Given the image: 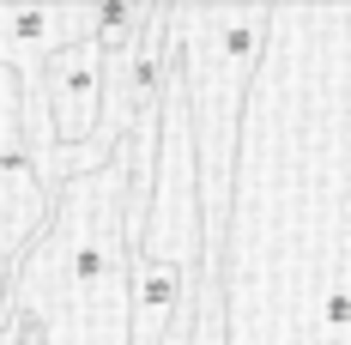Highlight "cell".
I'll list each match as a JSON object with an SVG mask.
<instances>
[{"label": "cell", "instance_id": "obj_1", "mask_svg": "<svg viewBox=\"0 0 351 345\" xmlns=\"http://www.w3.org/2000/svg\"><path fill=\"white\" fill-rule=\"evenodd\" d=\"M36 97L49 109V128H55L61 152L85 145V134L97 128V109H104V49L91 36L49 49L36 67Z\"/></svg>", "mask_w": 351, "mask_h": 345}, {"label": "cell", "instance_id": "obj_2", "mask_svg": "<svg viewBox=\"0 0 351 345\" xmlns=\"http://www.w3.org/2000/svg\"><path fill=\"white\" fill-rule=\"evenodd\" d=\"M91 36V6H6L0 12V55L6 73H25L31 79L43 67L49 49Z\"/></svg>", "mask_w": 351, "mask_h": 345}, {"label": "cell", "instance_id": "obj_3", "mask_svg": "<svg viewBox=\"0 0 351 345\" xmlns=\"http://www.w3.org/2000/svg\"><path fill=\"white\" fill-rule=\"evenodd\" d=\"M12 345H49V327L31 309H12Z\"/></svg>", "mask_w": 351, "mask_h": 345}, {"label": "cell", "instance_id": "obj_4", "mask_svg": "<svg viewBox=\"0 0 351 345\" xmlns=\"http://www.w3.org/2000/svg\"><path fill=\"white\" fill-rule=\"evenodd\" d=\"M321 315H327V321L339 327V321L351 315V291H327V309H321Z\"/></svg>", "mask_w": 351, "mask_h": 345}]
</instances>
